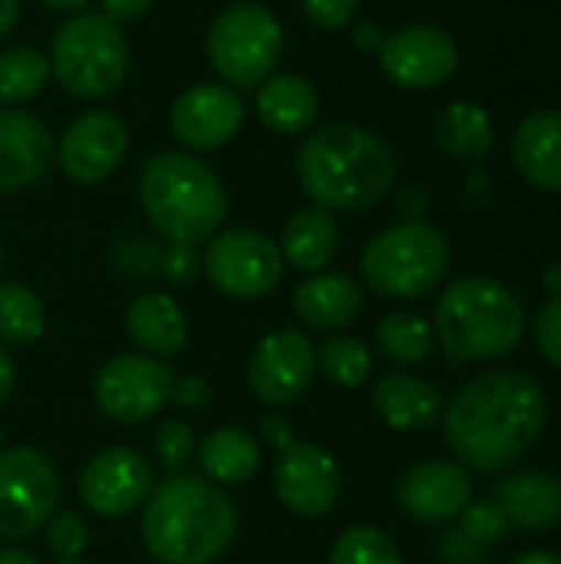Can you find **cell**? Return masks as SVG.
<instances>
[{
	"label": "cell",
	"instance_id": "cell-1",
	"mask_svg": "<svg viewBox=\"0 0 561 564\" xmlns=\"http://www.w3.org/2000/svg\"><path fill=\"white\" fill-rule=\"evenodd\" d=\"M549 397L522 370H493L453 397L443 410V440L466 473H503L542 436Z\"/></svg>",
	"mask_w": 561,
	"mask_h": 564
},
{
	"label": "cell",
	"instance_id": "cell-2",
	"mask_svg": "<svg viewBox=\"0 0 561 564\" xmlns=\"http://www.w3.org/2000/svg\"><path fill=\"white\" fill-rule=\"evenodd\" d=\"M294 172L314 208L364 212L393 188L397 155L377 132L357 122H331L308 135Z\"/></svg>",
	"mask_w": 561,
	"mask_h": 564
},
{
	"label": "cell",
	"instance_id": "cell-3",
	"mask_svg": "<svg viewBox=\"0 0 561 564\" xmlns=\"http://www.w3.org/2000/svg\"><path fill=\"white\" fill-rule=\"evenodd\" d=\"M238 532V512L205 476L172 473L152 486L142 512V545L159 564H212Z\"/></svg>",
	"mask_w": 561,
	"mask_h": 564
},
{
	"label": "cell",
	"instance_id": "cell-4",
	"mask_svg": "<svg viewBox=\"0 0 561 564\" xmlns=\"http://www.w3.org/2000/svg\"><path fill=\"white\" fill-rule=\"evenodd\" d=\"M433 334L456 367L499 360L522 344L526 307L506 281L466 274L440 294Z\"/></svg>",
	"mask_w": 561,
	"mask_h": 564
},
{
	"label": "cell",
	"instance_id": "cell-5",
	"mask_svg": "<svg viewBox=\"0 0 561 564\" xmlns=\"http://www.w3.org/2000/svg\"><path fill=\"white\" fill-rule=\"evenodd\" d=\"M139 202L152 228L175 245H198L228 215L222 178L188 152H159L139 172Z\"/></svg>",
	"mask_w": 561,
	"mask_h": 564
},
{
	"label": "cell",
	"instance_id": "cell-6",
	"mask_svg": "<svg viewBox=\"0 0 561 564\" xmlns=\"http://www.w3.org/2000/svg\"><path fill=\"white\" fill-rule=\"evenodd\" d=\"M453 248L436 225L400 221L374 235L360 254V274L380 297L417 301L443 284Z\"/></svg>",
	"mask_w": 561,
	"mask_h": 564
},
{
	"label": "cell",
	"instance_id": "cell-7",
	"mask_svg": "<svg viewBox=\"0 0 561 564\" xmlns=\"http://www.w3.org/2000/svg\"><path fill=\"white\" fill-rule=\"evenodd\" d=\"M50 73L76 99H106L129 73V40L109 17L79 10L50 40Z\"/></svg>",
	"mask_w": 561,
	"mask_h": 564
},
{
	"label": "cell",
	"instance_id": "cell-8",
	"mask_svg": "<svg viewBox=\"0 0 561 564\" xmlns=\"http://www.w3.org/2000/svg\"><path fill=\"white\" fill-rule=\"evenodd\" d=\"M208 63L231 89H255L268 76L284 53V30L278 17L251 0L225 7L208 26Z\"/></svg>",
	"mask_w": 561,
	"mask_h": 564
},
{
	"label": "cell",
	"instance_id": "cell-9",
	"mask_svg": "<svg viewBox=\"0 0 561 564\" xmlns=\"http://www.w3.org/2000/svg\"><path fill=\"white\" fill-rule=\"evenodd\" d=\"M60 502V473L33 446L0 453V539H26L50 522Z\"/></svg>",
	"mask_w": 561,
	"mask_h": 564
},
{
	"label": "cell",
	"instance_id": "cell-10",
	"mask_svg": "<svg viewBox=\"0 0 561 564\" xmlns=\"http://www.w3.org/2000/svg\"><path fill=\"white\" fill-rule=\"evenodd\" d=\"M202 274H208V281L228 297L258 301L281 284L284 258L268 235L255 228H231L208 241Z\"/></svg>",
	"mask_w": 561,
	"mask_h": 564
},
{
	"label": "cell",
	"instance_id": "cell-11",
	"mask_svg": "<svg viewBox=\"0 0 561 564\" xmlns=\"http://www.w3.org/2000/svg\"><path fill=\"white\" fill-rule=\"evenodd\" d=\"M172 367L149 354H119L99 367L93 397L96 406L116 423H142L169 403Z\"/></svg>",
	"mask_w": 561,
	"mask_h": 564
},
{
	"label": "cell",
	"instance_id": "cell-12",
	"mask_svg": "<svg viewBox=\"0 0 561 564\" xmlns=\"http://www.w3.org/2000/svg\"><path fill=\"white\" fill-rule=\"evenodd\" d=\"M377 56L384 76L400 89H436L460 69V46L453 33L433 23H413L387 33Z\"/></svg>",
	"mask_w": 561,
	"mask_h": 564
},
{
	"label": "cell",
	"instance_id": "cell-13",
	"mask_svg": "<svg viewBox=\"0 0 561 564\" xmlns=\"http://www.w3.org/2000/svg\"><path fill=\"white\" fill-rule=\"evenodd\" d=\"M129 152V126L112 109H89L76 116L56 145V162L66 178L96 185L109 178Z\"/></svg>",
	"mask_w": 561,
	"mask_h": 564
},
{
	"label": "cell",
	"instance_id": "cell-14",
	"mask_svg": "<svg viewBox=\"0 0 561 564\" xmlns=\"http://www.w3.org/2000/svg\"><path fill=\"white\" fill-rule=\"evenodd\" d=\"M317 373V347L301 330H278L258 340L248 360V387L268 406H288L308 393Z\"/></svg>",
	"mask_w": 561,
	"mask_h": 564
},
{
	"label": "cell",
	"instance_id": "cell-15",
	"mask_svg": "<svg viewBox=\"0 0 561 564\" xmlns=\"http://www.w3.org/2000/svg\"><path fill=\"white\" fill-rule=\"evenodd\" d=\"M155 473L145 456L126 446L96 453L79 473V499L99 519L132 516L152 492Z\"/></svg>",
	"mask_w": 561,
	"mask_h": 564
},
{
	"label": "cell",
	"instance_id": "cell-16",
	"mask_svg": "<svg viewBox=\"0 0 561 564\" xmlns=\"http://www.w3.org/2000/svg\"><path fill=\"white\" fill-rule=\"evenodd\" d=\"M344 489L337 459L317 443H291L274 463V492L281 506L301 519H324L334 512Z\"/></svg>",
	"mask_w": 561,
	"mask_h": 564
},
{
	"label": "cell",
	"instance_id": "cell-17",
	"mask_svg": "<svg viewBox=\"0 0 561 564\" xmlns=\"http://www.w3.org/2000/svg\"><path fill=\"white\" fill-rule=\"evenodd\" d=\"M245 122L241 96L225 83L188 86L169 112L172 135L192 152H212L228 145Z\"/></svg>",
	"mask_w": 561,
	"mask_h": 564
},
{
	"label": "cell",
	"instance_id": "cell-18",
	"mask_svg": "<svg viewBox=\"0 0 561 564\" xmlns=\"http://www.w3.org/2000/svg\"><path fill=\"white\" fill-rule=\"evenodd\" d=\"M397 499L413 522L446 525L473 502V479L453 459H423L403 473Z\"/></svg>",
	"mask_w": 561,
	"mask_h": 564
},
{
	"label": "cell",
	"instance_id": "cell-19",
	"mask_svg": "<svg viewBox=\"0 0 561 564\" xmlns=\"http://www.w3.org/2000/svg\"><path fill=\"white\" fill-rule=\"evenodd\" d=\"M53 155L56 145L40 116L0 106V192H20L43 182Z\"/></svg>",
	"mask_w": 561,
	"mask_h": 564
},
{
	"label": "cell",
	"instance_id": "cell-20",
	"mask_svg": "<svg viewBox=\"0 0 561 564\" xmlns=\"http://www.w3.org/2000/svg\"><path fill=\"white\" fill-rule=\"evenodd\" d=\"M519 175L549 195H561V109L529 112L509 142Z\"/></svg>",
	"mask_w": 561,
	"mask_h": 564
},
{
	"label": "cell",
	"instance_id": "cell-21",
	"mask_svg": "<svg viewBox=\"0 0 561 564\" xmlns=\"http://www.w3.org/2000/svg\"><path fill=\"white\" fill-rule=\"evenodd\" d=\"M370 403L377 410V416L400 433L410 430H427L433 423H440L446 403L443 393L430 383L420 380L413 373H387L374 383Z\"/></svg>",
	"mask_w": 561,
	"mask_h": 564
},
{
	"label": "cell",
	"instance_id": "cell-22",
	"mask_svg": "<svg viewBox=\"0 0 561 564\" xmlns=\"http://www.w3.org/2000/svg\"><path fill=\"white\" fill-rule=\"evenodd\" d=\"M499 509L506 512L509 525L526 532H549L561 522V482L549 473L522 469L506 476L496 486Z\"/></svg>",
	"mask_w": 561,
	"mask_h": 564
},
{
	"label": "cell",
	"instance_id": "cell-23",
	"mask_svg": "<svg viewBox=\"0 0 561 564\" xmlns=\"http://www.w3.org/2000/svg\"><path fill=\"white\" fill-rule=\"evenodd\" d=\"M255 109H258V119L271 132L298 135V132L314 129V122L321 116V96L311 79H304L298 73H281V76H268L258 86Z\"/></svg>",
	"mask_w": 561,
	"mask_h": 564
},
{
	"label": "cell",
	"instance_id": "cell-24",
	"mask_svg": "<svg viewBox=\"0 0 561 564\" xmlns=\"http://www.w3.org/2000/svg\"><path fill=\"white\" fill-rule=\"evenodd\" d=\"M298 317L314 330H341L354 324L364 311V291L347 274H314L298 284L294 291Z\"/></svg>",
	"mask_w": 561,
	"mask_h": 564
},
{
	"label": "cell",
	"instance_id": "cell-25",
	"mask_svg": "<svg viewBox=\"0 0 561 564\" xmlns=\"http://www.w3.org/2000/svg\"><path fill=\"white\" fill-rule=\"evenodd\" d=\"M126 334L149 357H175L188 344V317L169 294H139L126 307Z\"/></svg>",
	"mask_w": 561,
	"mask_h": 564
},
{
	"label": "cell",
	"instance_id": "cell-26",
	"mask_svg": "<svg viewBox=\"0 0 561 564\" xmlns=\"http://www.w3.org/2000/svg\"><path fill=\"white\" fill-rule=\"evenodd\" d=\"M281 258L298 271H321L334 261L341 248V231L331 212L324 208H301L288 218L281 235Z\"/></svg>",
	"mask_w": 561,
	"mask_h": 564
},
{
	"label": "cell",
	"instance_id": "cell-27",
	"mask_svg": "<svg viewBox=\"0 0 561 564\" xmlns=\"http://www.w3.org/2000/svg\"><path fill=\"white\" fill-rule=\"evenodd\" d=\"M433 142L453 159L483 162L496 145L493 116L479 102L456 99L446 109H440V116L433 119Z\"/></svg>",
	"mask_w": 561,
	"mask_h": 564
},
{
	"label": "cell",
	"instance_id": "cell-28",
	"mask_svg": "<svg viewBox=\"0 0 561 564\" xmlns=\"http://www.w3.org/2000/svg\"><path fill=\"white\" fill-rule=\"evenodd\" d=\"M198 466L215 486H241L261 469V446L248 430H212L198 446Z\"/></svg>",
	"mask_w": 561,
	"mask_h": 564
},
{
	"label": "cell",
	"instance_id": "cell-29",
	"mask_svg": "<svg viewBox=\"0 0 561 564\" xmlns=\"http://www.w3.org/2000/svg\"><path fill=\"white\" fill-rule=\"evenodd\" d=\"M377 347L390 364L417 367L430 360L436 347V334H433V324L420 317L417 311H393L377 324Z\"/></svg>",
	"mask_w": 561,
	"mask_h": 564
},
{
	"label": "cell",
	"instance_id": "cell-30",
	"mask_svg": "<svg viewBox=\"0 0 561 564\" xmlns=\"http://www.w3.org/2000/svg\"><path fill=\"white\" fill-rule=\"evenodd\" d=\"M46 327V311L40 297L20 281H0V344L26 347Z\"/></svg>",
	"mask_w": 561,
	"mask_h": 564
},
{
	"label": "cell",
	"instance_id": "cell-31",
	"mask_svg": "<svg viewBox=\"0 0 561 564\" xmlns=\"http://www.w3.org/2000/svg\"><path fill=\"white\" fill-rule=\"evenodd\" d=\"M50 56L36 46H10L0 53V106H17L43 93L50 83Z\"/></svg>",
	"mask_w": 561,
	"mask_h": 564
},
{
	"label": "cell",
	"instance_id": "cell-32",
	"mask_svg": "<svg viewBox=\"0 0 561 564\" xmlns=\"http://www.w3.org/2000/svg\"><path fill=\"white\" fill-rule=\"evenodd\" d=\"M317 364L327 373V380L337 383V387H360L374 373L370 347L360 337H350V334H334L331 340H324V347L317 354Z\"/></svg>",
	"mask_w": 561,
	"mask_h": 564
},
{
	"label": "cell",
	"instance_id": "cell-33",
	"mask_svg": "<svg viewBox=\"0 0 561 564\" xmlns=\"http://www.w3.org/2000/svg\"><path fill=\"white\" fill-rule=\"evenodd\" d=\"M327 564H403V555L384 529L354 525L334 542Z\"/></svg>",
	"mask_w": 561,
	"mask_h": 564
},
{
	"label": "cell",
	"instance_id": "cell-34",
	"mask_svg": "<svg viewBox=\"0 0 561 564\" xmlns=\"http://www.w3.org/2000/svg\"><path fill=\"white\" fill-rule=\"evenodd\" d=\"M509 529H513V525H509V519H506V512L499 509L496 499L470 502V506L463 509V516H460V532H463L466 539H473L476 545H483V549L503 542V539L509 535Z\"/></svg>",
	"mask_w": 561,
	"mask_h": 564
},
{
	"label": "cell",
	"instance_id": "cell-35",
	"mask_svg": "<svg viewBox=\"0 0 561 564\" xmlns=\"http://www.w3.org/2000/svg\"><path fill=\"white\" fill-rule=\"evenodd\" d=\"M86 542H89V529H86L79 512L50 516V522H46V545H50V552L60 562L79 558L86 552Z\"/></svg>",
	"mask_w": 561,
	"mask_h": 564
},
{
	"label": "cell",
	"instance_id": "cell-36",
	"mask_svg": "<svg viewBox=\"0 0 561 564\" xmlns=\"http://www.w3.org/2000/svg\"><path fill=\"white\" fill-rule=\"evenodd\" d=\"M152 449H155V456L162 459V466L182 469V466H188V459L195 456V433H192V426L182 423V420H165V423L155 430V436H152Z\"/></svg>",
	"mask_w": 561,
	"mask_h": 564
},
{
	"label": "cell",
	"instance_id": "cell-37",
	"mask_svg": "<svg viewBox=\"0 0 561 564\" xmlns=\"http://www.w3.org/2000/svg\"><path fill=\"white\" fill-rule=\"evenodd\" d=\"M198 274H202V254L195 251V245L169 241L159 251V278L169 281L172 288H188L198 281Z\"/></svg>",
	"mask_w": 561,
	"mask_h": 564
},
{
	"label": "cell",
	"instance_id": "cell-38",
	"mask_svg": "<svg viewBox=\"0 0 561 564\" xmlns=\"http://www.w3.org/2000/svg\"><path fill=\"white\" fill-rule=\"evenodd\" d=\"M532 337H536V347L539 354L561 370V294L549 297L539 311H536V321H532Z\"/></svg>",
	"mask_w": 561,
	"mask_h": 564
},
{
	"label": "cell",
	"instance_id": "cell-39",
	"mask_svg": "<svg viewBox=\"0 0 561 564\" xmlns=\"http://www.w3.org/2000/svg\"><path fill=\"white\" fill-rule=\"evenodd\" d=\"M159 251L162 248H155L145 238H122L112 254H116V264L126 278L145 281V278H159Z\"/></svg>",
	"mask_w": 561,
	"mask_h": 564
},
{
	"label": "cell",
	"instance_id": "cell-40",
	"mask_svg": "<svg viewBox=\"0 0 561 564\" xmlns=\"http://www.w3.org/2000/svg\"><path fill=\"white\" fill-rule=\"evenodd\" d=\"M308 20L321 30H344L347 23H354L360 0H301Z\"/></svg>",
	"mask_w": 561,
	"mask_h": 564
},
{
	"label": "cell",
	"instance_id": "cell-41",
	"mask_svg": "<svg viewBox=\"0 0 561 564\" xmlns=\"http://www.w3.org/2000/svg\"><path fill=\"white\" fill-rule=\"evenodd\" d=\"M212 400V387L205 377L198 373H185V377H175L172 380V390H169V403H175L179 410H188V413H198L205 410Z\"/></svg>",
	"mask_w": 561,
	"mask_h": 564
},
{
	"label": "cell",
	"instance_id": "cell-42",
	"mask_svg": "<svg viewBox=\"0 0 561 564\" xmlns=\"http://www.w3.org/2000/svg\"><path fill=\"white\" fill-rule=\"evenodd\" d=\"M436 552H440V558L446 564H483L486 562V549L483 545H476L473 539H466L460 529H453V532H443L440 535V542H436Z\"/></svg>",
	"mask_w": 561,
	"mask_h": 564
},
{
	"label": "cell",
	"instance_id": "cell-43",
	"mask_svg": "<svg viewBox=\"0 0 561 564\" xmlns=\"http://www.w3.org/2000/svg\"><path fill=\"white\" fill-rule=\"evenodd\" d=\"M103 3V17H109L112 23H129V20H139L152 0H99Z\"/></svg>",
	"mask_w": 561,
	"mask_h": 564
},
{
	"label": "cell",
	"instance_id": "cell-44",
	"mask_svg": "<svg viewBox=\"0 0 561 564\" xmlns=\"http://www.w3.org/2000/svg\"><path fill=\"white\" fill-rule=\"evenodd\" d=\"M427 205H430V198H427V192L417 188V185H407V188L397 195V212L403 215V221H423Z\"/></svg>",
	"mask_w": 561,
	"mask_h": 564
},
{
	"label": "cell",
	"instance_id": "cell-45",
	"mask_svg": "<svg viewBox=\"0 0 561 564\" xmlns=\"http://www.w3.org/2000/svg\"><path fill=\"white\" fill-rule=\"evenodd\" d=\"M261 436H265V443L274 446L278 453L288 449V446L294 443V430H291V423H288L284 416H265V420H261Z\"/></svg>",
	"mask_w": 561,
	"mask_h": 564
},
{
	"label": "cell",
	"instance_id": "cell-46",
	"mask_svg": "<svg viewBox=\"0 0 561 564\" xmlns=\"http://www.w3.org/2000/svg\"><path fill=\"white\" fill-rule=\"evenodd\" d=\"M463 192H466V198H470V202H476V205L489 202V195H493V175H489L486 169H479V165H476V169L466 175Z\"/></svg>",
	"mask_w": 561,
	"mask_h": 564
},
{
	"label": "cell",
	"instance_id": "cell-47",
	"mask_svg": "<svg viewBox=\"0 0 561 564\" xmlns=\"http://www.w3.org/2000/svg\"><path fill=\"white\" fill-rule=\"evenodd\" d=\"M384 36H387V33H384L377 23H370V20L354 26V46H357L360 53H377V50L384 46Z\"/></svg>",
	"mask_w": 561,
	"mask_h": 564
},
{
	"label": "cell",
	"instance_id": "cell-48",
	"mask_svg": "<svg viewBox=\"0 0 561 564\" xmlns=\"http://www.w3.org/2000/svg\"><path fill=\"white\" fill-rule=\"evenodd\" d=\"M13 380H17V367L7 354V347L0 344V406L7 403V397L13 393Z\"/></svg>",
	"mask_w": 561,
	"mask_h": 564
},
{
	"label": "cell",
	"instance_id": "cell-49",
	"mask_svg": "<svg viewBox=\"0 0 561 564\" xmlns=\"http://www.w3.org/2000/svg\"><path fill=\"white\" fill-rule=\"evenodd\" d=\"M20 20V0H0V36H7Z\"/></svg>",
	"mask_w": 561,
	"mask_h": 564
},
{
	"label": "cell",
	"instance_id": "cell-50",
	"mask_svg": "<svg viewBox=\"0 0 561 564\" xmlns=\"http://www.w3.org/2000/svg\"><path fill=\"white\" fill-rule=\"evenodd\" d=\"M509 564H561V555L559 552L536 549V552H522V555H516Z\"/></svg>",
	"mask_w": 561,
	"mask_h": 564
},
{
	"label": "cell",
	"instance_id": "cell-51",
	"mask_svg": "<svg viewBox=\"0 0 561 564\" xmlns=\"http://www.w3.org/2000/svg\"><path fill=\"white\" fill-rule=\"evenodd\" d=\"M0 564H40V558L26 549H0Z\"/></svg>",
	"mask_w": 561,
	"mask_h": 564
},
{
	"label": "cell",
	"instance_id": "cell-52",
	"mask_svg": "<svg viewBox=\"0 0 561 564\" xmlns=\"http://www.w3.org/2000/svg\"><path fill=\"white\" fill-rule=\"evenodd\" d=\"M542 284H546V291H549L552 297L561 294V261L546 264V271H542Z\"/></svg>",
	"mask_w": 561,
	"mask_h": 564
},
{
	"label": "cell",
	"instance_id": "cell-53",
	"mask_svg": "<svg viewBox=\"0 0 561 564\" xmlns=\"http://www.w3.org/2000/svg\"><path fill=\"white\" fill-rule=\"evenodd\" d=\"M40 3L53 7V10H66V13H79V10H86L89 0H40Z\"/></svg>",
	"mask_w": 561,
	"mask_h": 564
},
{
	"label": "cell",
	"instance_id": "cell-54",
	"mask_svg": "<svg viewBox=\"0 0 561 564\" xmlns=\"http://www.w3.org/2000/svg\"><path fill=\"white\" fill-rule=\"evenodd\" d=\"M53 564H83V562H79V558H69V562H60V558H56Z\"/></svg>",
	"mask_w": 561,
	"mask_h": 564
},
{
	"label": "cell",
	"instance_id": "cell-55",
	"mask_svg": "<svg viewBox=\"0 0 561 564\" xmlns=\"http://www.w3.org/2000/svg\"><path fill=\"white\" fill-rule=\"evenodd\" d=\"M0 264H3V248H0Z\"/></svg>",
	"mask_w": 561,
	"mask_h": 564
}]
</instances>
